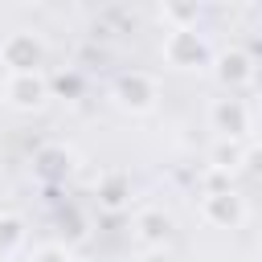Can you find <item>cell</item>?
<instances>
[{
    "label": "cell",
    "instance_id": "7c38bea8",
    "mask_svg": "<svg viewBox=\"0 0 262 262\" xmlns=\"http://www.w3.org/2000/svg\"><path fill=\"white\" fill-rule=\"evenodd\" d=\"M160 16H164L172 29H196L201 8H196V4H164V8H160Z\"/></svg>",
    "mask_w": 262,
    "mask_h": 262
},
{
    "label": "cell",
    "instance_id": "6da1fadb",
    "mask_svg": "<svg viewBox=\"0 0 262 262\" xmlns=\"http://www.w3.org/2000/svg\"><path fill=\"white\" fill-rule=\"evenodd\" d=\"M0 61L8 66V78L12 74H41L45 66V41L29 29H16L0 41Z\"/></svg>",
    "mask_w": 262,
    "mask_h": 262
},
{
    "label": "cell",
    "instance_id": "9c48e42d",
    "mask_svg": "<svg viewBox=\"0 0 262 262\" xmlns=\"http://www.w3.org/2000/svg\"><path fill=\"white\" fill-rule=\"evenodd\" d=\"M209 160H213V172H233V168L246 164V151L237 147V139H217Z\"/></svg>",
    "mask_w": 262,
    "mask_h": 262
},
{
    "label": "cell",
    "instance_id": "52a82bcc",
    "mask_svg": "<svg viewBox=\"0 0 262 262\" xmlns=\"http://www.w3.org/2000/svg\"><path fill=\"white\" fill-rule=\"evenodd\" d=\"M168 229H172V221H168V213H160V209H143V213L135 217V242L147 246V250H164Z\"/></svg>",
    "mask_w": 262,
    "mask_h": 262
},
{
    "label": "cell",
    "instance_id": "5bb4252c",
    "mask_svg": "<svg viewBox=\"0 0 262 262\" xmlns=\"http://www.w3.org/2000/svg\"><path fill=\"white\" fill-rule=\"evenodd\" d=\"M33 262H70V254H66L61 246H45V250H37Z\"/></svg>",
    "mask_w": 262,
    "mask_h": 262
},
{
    "label": "cell",
    "instance_id": "8992f818",
    "mask_svg": "<svg viewBox=\"0 0 262 262\" xmlns=\"http://www.w3.org/2000/svg\"><path fill=\"white\" fill-rule=\"evenodd\" d=\"M201 209H205V221H213V225H221V229H233V225H242V221H246V205H242V196H237V192H229V188L209 192Z\"/></svg>",
    "mask_w": 262,
    "mask_h": 262
},
{
    "label": "cell",
    "instance_id": "4fadbf2b",
    "mask_svg": "<svg viewBox=\"0 0 262 262\" xmlns=\"http://www.w3.org/2000/svg\"><path fill=\"white\" fill-rule=\"evenodd\" d=\"M41 172H45V176H61V172H70V151H61V147L41 151Z\"/></svg>",
    "mask_w": 262,
    "mask_h": 262
},
{
    "label": "cell",
    "instance_id": "3957f363",
    "mask_svg": "<svg viewBox=\"0 0 262 262\" xmlns=\"http://www.w3.org/2000/svg\"><path fill=\"white\" fill-rule=\"evenodd\" d=\"M156 98H160L156 82H151L147 74H139V70H131V74H123V78L115 82V102H119L123 111L143 115V111H151V106H156Z\"/></svg>",
    "mask_w": 262,
    "mask_h": 262
},
{
    "label": "cell",
    "instance_id": "30bf717a",
    "mask_svg": "<svg viewBox=\"0 0 262 262\" xmlns=\"http://www.w3.org/2000/svg\"><path fill=\"white\" fill-rule=\"evenodd\" d=\"M127 196H131L127 176H123V172H106V176H102V184H98V201H102L106 209H119Z\"/></svg>",
    "mask_w": 262,
    "mask_h": 262
},
{
    "label": "cell",
    "instance_id": "277c9868",
    "mask_svg": "<svg viewBox=\"0 0 262 262\" xmlns=\"http://www.w3.org/2000/svg\"><path fill=\"white\" fill-rule=\"evenodd\" d=\"M209 123L221 139H242L250 131V111H246L242 98H217L209 106Z\"/></svg>",
    "mask_w": 262,
    "mask_h": 262
},
{
    "label": "cell",
    "instance_id": "2e32d148",
    "mask_svg": "<svg viewBox=\"0 0 262 262\" xmlns=\"http://www.w3.org/2000/svg\"><path fill=\"white\" fill-rule=\"evenodd\" d=\"M139 262H176V258H172L168 250H147V254H143Z\"/></svg>",
    "mask_w": 262,
    "mask_h": 262
},
{
    "label": "cell",
    "instance_id": "5b68a950",
    "mask_svg": "<svg viewBox=\"0 0 262 262\" xmlns=\"http://www.w3.org/2000/svg\"><path fill=\"white\" fill-rule=\"evenodd\" d=\"M4 98L20 111H33L49 98V82H45V74H12L4 82Z\"/></svg>",
    "mask_w": 262,
    "mask_h": 262
},
{
    "label": "cell",
    "instance_id": "ba28073f",
    "mask_svg": "<svg viewBox=\"0 0 262 262\" xmlns=\"http://www.w3.org/2000/svg\"><path fill=\"white\" fill-rule=\"evenodd\" d=\"M217 78L225 86H242V82H254V61L242 53V49H229L217 57Z\"/></svg>",
    "mask_w": 262,
    "mask_h": 262
},
{
    "label": "cell",
    "instance_id": "7a4b0ae2",
    "mask_svg": "<svg viewBox=\"0 0 262 262\" xmlns=\"http://www.w3.org/2000/svg\"><path fill=\"white\" fill-rule=\"evenodd\" d=\"M164 57H168V66H176V70H196V66H205V61L213 57V49H209V41H205L196 29H168V37H164Z\"/></svg>",
    "mask_w": 262,
    "mask_h": 262
},
{
    "label": "cell",
    "instance_id": "8fae6325",
    "mask_svg": "<svg viewBox=\"0 0 262 262\" xmlns=\"http://www.w3.org/2000/svg\"><path fill=\"white\" fill-rule=\"evenodd\" d=\"M20 242H25V225H20V217L0 213V258H12Z\"/></svg>",
    "mask_w": 262,
    "mask_h": 262
},
{
    "label": "cell",
    "instance_id": "9a60e30c",
    "mask_svg": "<svg viewBox=\"0 0 262 262\" xmlns=\"http://www.w3.org/2000/svg\"><path fill=\"white\" fill-rule=\"evenodd\" d=\"M246 164H250V168H254V172L262 176V143H258L254 151H246Z\"/></svg>",
    "mask_w": 262,
    "mask_h": 262
}]
</instances>
